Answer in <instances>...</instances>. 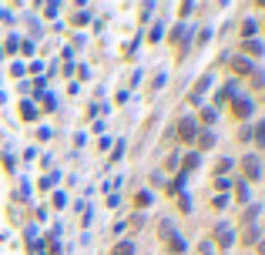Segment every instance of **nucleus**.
I'll use <instances>...</instances> for the list:
<instances>
[{"label": "nucleus", "mask_w": 265, "mask_h": 255, "mask_svg": "<svg viewBox=\"0 0 265 255\" xmlns=\"http://www.w3.org/2000/svg\"><path fill=\"white\" fill-rule=\"evenodd\" d=\"M242 175H245V181H258V178H262V165H258L255 155H248L242 161Z\"/></svg>", "instance_id": "nucleus-1"}, {"label": "nucleus", "mask_w": 265, "mask_h": 255, "mask_svg": "<svg viewBox=\"0 0 265 255\" xmlns=\"http://www.w3.org/2000/svg\"><path fill=\"white\" fill-rule=\"evenodd\" d=\"M232 114L235 118H248V114H252V101L248 98H235L232 101Z\"/></svg>", "instance_id": "nucleus-2"}, {"label": "nucleus", "mask_w": 265, "mask_h": 255, "mask_svg": "<svg viewBox=\"0 0 265 255\" xmlns=\"http://www.w3.org/2000/svg\"><path fill=\"white\" fill-rule=\"evenodd\" d=\"M178 138H181V141H191V138H195V121H191V118H185V121H181Z\"/></svg>", "instance_id": "nucleus-3"}, {"label": "nucleus", "mask_w": 265, "mask_h": 255, "mask_svg": "<svg viewBox=\"0 0 265 255\" xmlns=\"http://www.w3.org/2000/svg\"><path fill=\"white\" fill-rule=\"evenodd\" d=\"M208 84H211V78H201L198 84H195V91H191V98H188V101H191V104H198V101H201V94L208 91Z\"/></svg>", "instance_id": "nucleus-4"}, {"label": "nucleus", "mask_w": 265, "mask_h": 255, "mask_svg": "<svg viewBox=\"0 0 265 255\" xmlns=\"http://www.w3.org/2000/svg\"><path fill=\"white\" fill-rule=\"evenodd\" d=\"M218 245H221V248L232 245V225H218Z\"/></svg>", "instance_id": "nucleus-5"}, {"label": "nucleus", "mask_w": 265, "mask_h": 255, "mask_svg": "<svg viewBox=\"0 0 265 255\" xmlns=\"http://www.w3.org/2000/svg\"><path fill=\"white\" fill-rule=\"evenodd\" d=\"M232 71H238V74H248V71H252V64H248L245 57H238V61H232Z\"/></svg>", "instance_id": "nucleus-6"}, {"label": "nucleus", "mask_w": 265, "mask_h": 255, "mask_svg": "<svg viewBox=\"0 0 265 255\" xmlns=\"http://www.w3.org/2000/svg\"><path fill=\"white\" fill-rule=\"evenodd\" d=\"M245 51H248V54H262L265 44H262V41H245Z\"/></svg>", "instance_id": "nucleus-7"}, {"label": "nucleus", "mask_w": 265, "mask_h": 255, "mask_svg": "<svg viewBox=\"0 0 265 255\" xmlns=\"http://www.w3.org/2000/svg\"><path fill=\"white\" fill-rule=\"evenodd\" d=\"M114 255H134V245H131V242H121V245H114Z\"/></svg>", "instance_id": "nucleus-8"}, {"label": "nucleus", "mask_w": 265, "mask_h": 255, "mask_svg": "<svg viewBox=\"0 0 265 255\" xmlns=\"http://www.w3.org/2000/svg\"><path fill=\"white\" fill-rule=\"evenodd\" d=\"M255 141H258V148H265V121L255 128Z\"/></svg>", "instance_id": "nucleus-9"}, {"label": "nucleus", "mask_w": 265, "mask_h": 255, "mask_svg": "<svg viewBox=\"0 0 265 255\" xmlns=\"http://www.w3.org/2000/svg\"><path fill=\"white\" fill-rule=\"evenodd\" d=\"M198 252H201V255H215V245H211V242H201Z\"/></svg>", "instance_id": "nucleus-10"}]
</instances>
